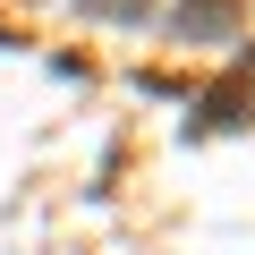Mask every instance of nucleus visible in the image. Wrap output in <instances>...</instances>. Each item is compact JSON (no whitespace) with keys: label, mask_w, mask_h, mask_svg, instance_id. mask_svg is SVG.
Returning a JSON list of instances; mask_svg holds the SVG:
<instances>
[{"label":"nucleus","mask_w":255,"mask_h":255,"mask_svg":"<svg viewBox=\"0 0 255 255\" xmlns=\"http://www.w3.org/2000/svg\"><path fill=\"white\" fill-rule=\"evenodd\" d=\"M238 17H247L238 0H179V17H170V26H179L187 43H221V34H238Z\"/></svg>","instance_id":"1"},{"label":"nucleus","mask_w":255,"mask_h":255,"mask_svg":"<svg viewBox=\"0 0 255 255\" xmlns=\"http://www.w3.org/2000/svg\"><path fill=\"white\" fill-rule=\"evenodd\" d=\"M85 17H145V0H85Z\"/></svg>","instance_id":"2"}]
</instances>
